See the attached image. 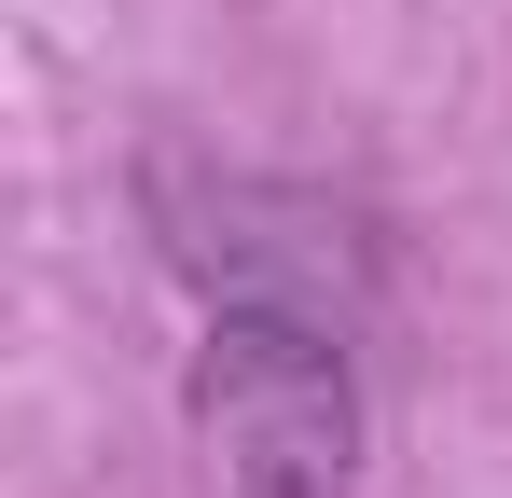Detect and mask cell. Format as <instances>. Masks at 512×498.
<instances>
[{"mask_svg": "<svg viewBox=\"0 0 512 498\" xmlns=\"http://www.w3.org/2000/svg\"><path fill=\"white\" fill-rule=\"evenodd\" d=\"M194 429H208V485L222 498H346L360 457V388L346 346L305 291H222L208 360H194Z\"/></svg>", "mask_w": 512, "mask_h": 498, "instance_id": "cell-1", "label": "cell"}]
</instances>
